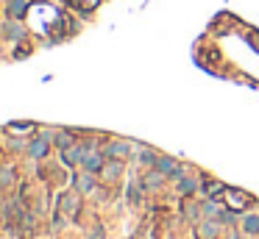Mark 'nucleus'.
Wrapping results in <instances>:
<instances>
[{
	"label": "nucleus",
	"mask_w": 259,
	"mask_h": 239,
	"mask_svg": "<svg viewBox=\"0 0 259 239\" xmlns=\"http://www.w3.org/2000/svg\"><path fill=\"white\" fill-rule=\"evenodd\" d=\"M81 167H84L87 173H92V175L103 173V167H106V162H103V153H101V150H95L92 145H87L84 159H81Z\"/></svg>",
	"instance_id": "1"
},
{
	"label": "nucleus",
	"mask_w": 259,
	"mask_h": 239,
	"mask_svg": "<svg viewBox=\"0 0 259 239\" xmlns=\"http://www.w3.org/2000/svg\"><path fill=\"white\" fill-rule=\"evenodd\" d=\"M223 200L229 203L231 211H245L248 203H251V197H248L242 189H226V192H223Z\"/></svg>",
	"instance_id": "2"
},
{
	"label": "nucleus",
	"mask_w": 259,
	"mask_h": 239,
	"mask_svg": "<svg viewBox=\"0 0 259 239\" xmlns=\"http://www.w3.org/2000/svg\"><path fill=\"white\" fill-rule=\"evenodd\" d=\"M50 139H53V134H42V137H36L34 142L28 145V156L31 159H45L50 150Z\"/></svg>",
	"instance_id": "3"
},
{
	"label": "nucleus",
	"mask_w": 259,
	"mask_h": 239,
	"mask_svg": "<svg viewBox=\"0 0 259 239\" xmlns=\"http://www.w3.org/2000/svg\"><path fill=\"white\" fill-rule=\"evenodd\" d=\"M134 153V148L128 142H123V139H115V142L106 145V159H115V162H120V159H128V156Z\"/></svg>",
	"instance_id": "4"
},
{
	"label": "nucleus",
	"mask_w": 259,
	"mask_h": 239,
	"mask_svg": "<svg viewBox=\"0 0 259 239\" xmlns=\"http://www.w3.org/2000/svg\"><path fill=\"white\" fill-rule=\"evenodd\" d=\"M84 150H87V145H70V148L61 150V159H64V164L75 167V164H81V159H84Z\"/></svg>",
	"instance_id": "5"
},
{
	"label": "nucleus",
	"mask_w": 259,
	"mask_h": 239,
	"mask_svg": "<svg viewBox=\"0 0 259 239\" xmlns=\"http://www.w3.org/2000/svg\"><path fill=\"white\" fill-rule=\"evenodd\" d=\"M72 184H75V192H81V195H90V192L95 189V175L84 170L81 175H75V181H72Z\"/></svg>",
	"instance_id": "6"
},
{
	"label": "nucleus",
	"mask_w": 259,
	"mask_h": 239,
	"mask_svg": "<svg viewBox=\"0 0 259 239\" xmlns=\"http://www.w3.org/2000/svg\"><path fill=\"white\" fill-rule=\"evenodd\" d=\"M164 178H167V175H164L162 170H156V167H153L151 173H145V178H142V186H145V189H162Z\"/></svg>",
	"instance_id": "7"
},
{
	"label": "nucleus",
	"mask_w": 259,
	"mask_h": 239,
	"mask_svg": "<svg viewBox=\"0 0 259 239\" xmlns=\"http://www.w3.org/2000/svg\"><path fill=\"white\" fill-rule=\"evenodd\" d=\"M220 228H223V225H220V220L206 217V220L201 222V236H204V239H215L217 233H220Z\"/></svg>",
	"instance_id": "8"
},
{
	"label": "nucleus",
	"mask_w": 259,
	"mask_h": 239,
	"mask_svg": "<svg viewBox=\"0 0 259 239\" xmlns=\"http://www.w3.org/2000/svg\"><path fill=\"white\" fill-rule=\"evenodd\" d=\"M25 12H28V0H9V6H6V14H9V20H17V17H23Z\"/></svg>",
	"instance_id": "9"
},
{
	"label": "nucleus",
	"mask_w": 259,
	"mask_h": 239,
	"mask_svg": "<svg viewBox=\"0 0 259 239\" xmlns=\"http://www.w3.org/2000/svg\"><path fill=\"white\" fill-rule=\"evenodd\" d=\"M240 225H242V231H245L248 236H256L259 233V214H242Z\"/></svg>",
	"instance_id": "10"
},
{
	"label": "nucleus",
	"mask_w": 259,
	"mask_h": 239,
	"mask_svg": "<svg viewBox=\"0 0 259 239\" xmlns=\"http://www.w3.org/2000/svg\"><path fill=\"white\" fill-rule=\"evenodd\" d=\"M137 162H139V164H145V167H156L159 153H153L151 148H139V150H137Z\"/></svg>",
	"instance_id": "11"
},
{
	"label": "nucleus",
	"mask_w": 259,
	"mask_h": 239,
	"mask_svg": "<svg viewBox=\"0 0 259 239\" xmlns=\"http://www.w3.org/2000/svg\"><path fill=\"white\" fill-rule=\"evenodd\" d=\"M176 184H179L176 189H179L181 195H193V192H198V181H195L193 175H184V178H179Z\"/></svg>",
	"instance_id": "12"
},
{
	"label": "nucleus",
	"mask_w": 259,
	"mask_h": 239,
	"mask_svg": "<svg viewBox=\"0 0 259 239\" xmlns=\"http://www.w3.org/2000/svg\"><path fill=\"white\" fill-rule=\"evenodd\" d=\"M3 34H6V39H23L25 31H23V25H20L17 20H9V23L3 25Z\"/></svg>",
	"instance_id": "13"
},
{
	"label": "nucleus",
	"mask_w": 259,
	"mask_h": 239,
	"mask_svg": "<svg viewBox=\"0 0 259 239\" xmlns=\"http://www.w3.org/2000/svg\"><path fill=\"white\" fill-rule=\"evenodd\" d=\"M120 173H123V164H120V162H115V159H112V164H106V167H103V175H106L109 181L120 178Z\"/></svg>",
	"instance_id": "14"
},
{
	"label": "nucleus",
	"mask_w": 259,
	"mask_h": 239,
	"mask_svg": "<svg viewBox=\"0 0 259 239\" xmlns=\"http://www.w3.org/2000/svg\"><path fill=\"white\" fill-rule=\"evenodd\" d=\"M53 139H56V145H59V150H64V148H70V145H75V142H72V137H70L67 131L53 134Z\"/></svg>",
	"instance_id": "15"
},
{
	"label": "nucleus",
	"mask_w": 259,
	"mask_h": 239,
	"mask_svg": "<svg viewBox=\"0 0 259 239\" xmlns=\"http://www.w3.org/2000/svg\"><path fill=\"white\" fill-rule=\"evenodd\" d=\"M217 220H220V225H231V222H234V211H220Z\"/></svg>",
	"instance_id": "16"
},
{
	"label": "nucleus",
	"mask_w": 259,
	"mask_h": 239,
	"mask_svg": "<svg viewBox=\"0 0 259 239\" xmlns=\"http://www.w3.org/2000/svg\"><path fill=\"white\" fill-rule=\"evenodd\" d=\"M9 181H12V173H9V170H3V173H0V184H9Z\"/></svg>",
	"instance_id": "17"
},
{
	"label": "nucleus",
	"mask_w": 259,
	"mask_h": 239,
	"mask_svg": "<svg viewBox=\"0 0 259 239\" xmlns=\"http://www.w3.org/2000/svg\"><path fill=\"white\" fill-rule=\"evenodd\" d=\"M67 211H75V197H67Z\"/></svg>",
	"instance_id": "18"
},
{
	"label": "nucleus",
	"mask_w": 259,
	"mask_h": 239,
	"mask_svg": "<svg viewBox=\"0 0 259 239\" xmlns=\"http://www.w3.org/2000/svg\"><path fill=\"white\" fill-rule=\"evenodd\" d=\"M256 236H259V233H256Z\"/></svg>",
	"instance_id": "19"
}]
</instances>
